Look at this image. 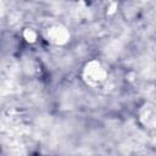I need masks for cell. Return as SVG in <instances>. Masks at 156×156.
<instances>
[{
  "label": "cell",
  "mask_w": 156,
  "mask_h": 156,
  "mask_svg": "<svg viewBox=\"0 0 156 156\" xmlns=\"http://www.w3.org/2000/svg\"><path fill=\"white\" fill-rule=\"evenodd\" d=\"M83 77L88 85L98 87L106 80L107 73L99 61H90L84 68Z\"/></svg>",
  "instance_id": "3"
},
{
  "label": "cell",
  "mask_w": 156,
  "mask_h": 156,
  "mask_svg": "<svg viewBox=\"0 0 156 156\" xmlns=\"http://www.w3.org/2000/svg\"><path fill=\"white\" fill-rule=\"evenodd\" d=\"M4 12H5V6L2 2H0V17L4 15Z\"/></svg>",
  "instance_id": "7"
},
{
  "label": "cell",
  "mask_w": 156,
  "mask_h": 156,
  "mask_svg": "<svg viewBox=\"0 0 156 156\" xmlns=\"http://www.w3.org/2000/svg\"><path fill=\"white\" fill-rule=\"evenodd\" d=\"M140 121L147 128L155 127V108L151 104H146L140 111Z\"/></svg>",
  "instance_id": "5"
},
{
  "label": "cell",
  "mask_w": 156,
  "mask_h": 156,
  "mask_svg": "<svg viewBox=\"0 0 156 156\" xmlns=\"http://www.w3.org/2000/svg\"><path fill=\"white\" fill-rule=\"evenodd\" d=\"M27 127L20 117L9 115L0 124V140L7 156H26L24 136L27 135Z\"/></svg>",
  "instance_id": "1"
},
{
  "label": "cell",
  "mask_w": 156,
  "mask_h": 156,
  "mask_svg": "<svg viewBox=\"0 0 156 156\" xmlns=\"http://www.w3.org/2000/svg\"><path fill=\"white\" fill-rule=\"evenodd\" d=\"M23 37H24V39H26L27 41L33 43V41H35V39H37V33H35L33 29L27 28V29L23 32Z\"/></svg>",
  "instance_id": "6"
},
{
  "label": "cell",
  "mask_w": 156,
  "mask_h": 156,
  "mask_svg": "<svg viewBox=\"0 0 156 156\" xmlns=\"http://www.w3.org/2000/svg\"><path fill=\"white\" fill-rule=\"evenodd\" d=\"M20 88V66L13 58L0 62V96L13 94Z\"/></svg>",
  "instance_id": "2"
},
{
  "label": "cell",
  "mask_w": 156,
  "mask_h": 156,
  "mask_svg": "<svg viewBox=\"0 0 156 156\" xmlns=\"http://www.w3.org/2000/svg\"><path fill=\"white\" fill-rule=\"evenodd\" d=\"M116 6H117L116 4H112V6L110 7V11H108V13H113V12H115V7H116Z\"/></svg>",
  "instance_id": "8"
},
{
  "label": "cell",
  "mask_w": 156,
  "mask_h": 156,
  "mask_svg": "<svg viewBox=\"0 0 156 156\" xmlns=\"http://www.w3.org/2000/svg\"><path fill=\"white\" fill-rule=\"evenodd\" d=\"M48 38L51 43L57 44V45H62V44H66L68 41L69 33L62 26H52L48 29Z\"/></svg>",
  "instance_id": "4"
}]
</instances>
